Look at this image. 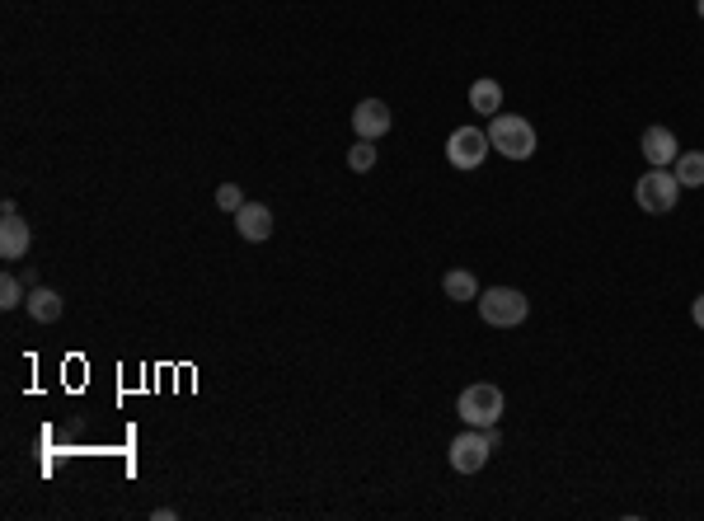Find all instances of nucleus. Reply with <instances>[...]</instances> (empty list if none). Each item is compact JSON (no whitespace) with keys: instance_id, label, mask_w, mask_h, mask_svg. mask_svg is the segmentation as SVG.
<instances>
[{"instance_id":"2eb2a0df","label":"nucleus","mask_w":704,"mask_h":521,"mask_svg":"<svg viewBox=\"0 0 704 521\" xmlns=\"http://www.w3.org/2000/svg\"><path fill=\"white\" fill-rule=\"evenodd\" d=\"M371 165H376V141H362V137H357V146L348 151V169H352V174H367Z\"/></svg>"},{"instance_id":"20e7f679","label":"nucleus","mask_w":704,"mask_h":521,"mask_svg":"<svg viewBox=\"0 0 704 521\" xmlns=\"http://www.w3.org/2000/svg\"><path fill=\"white\" fill-rule=\"evenodd\" d=\"M456 414L470 423V428H493L498 418H503V390L498 385H465L460 390V404H456Z\"/></svg>"},{"instance_id":"0eeeda50","label":"nucleus","mask_w":704,"mask_h":521,"mask_svg":"<svg viewBox=\"0 0 704 521\" xmlns=\"http://www.w3.org/2000/svg\"><path fill=\"white\" fill-rule=\"evenodd\" d=\"M0 221H5V226H0V259H5V263H19L24 254H29V245H33L29 221L19 216V207H15L10 198L0 202Z\"/></svg>"},{"instance_id":"7ed1b4c3","label":"nucleus","mask_w":704,"mask_h":521,"mask_svg":"<svg viewBox=\"0 0 704 521\" xmlns=\"http://www.w3.org/2000/svg\"><path fill=\"white\" fill-rule=\"evenodd\" d=\"M479 315L493 329H517L531 315V301L521 292H512V287H489V292H479Z\"/></svg>"},{"instance_id":"6ab92c4d","label":"nucleus","mask_w":704,"mask_h":521,"mask_svg":"<svg viewBox=\"0 0 704 521\" xmlns=\"http://www.w3.org/2000/svg\"><path fill=\"white\" fill-rule=\"evenodd\" d=\"M695 10H700V19H704V0H695Z\"/></svg>"},{"instance_id":"a211bd4d","label":"nucleus","mask_w":704,"mask_h":521,"mask_svg":"<svg viewBox=\"0 0 704 521\" xmlns=\"http://www.w3.org/2000/svg\"><path fill=\"white\" fill-rule=\"evenodd\" d=\"M690 320H695V324H700V329H704V292L695 296V306H690Z\"/></svg>"},{"instance_id":"ddd939ff","label":"nucleus","mask_w":704,"mask_h":521,"mask_svg":"<svg viewBox=\"0 0 704 521\" xmlns=\"http://www.w3.org/2000/svg\"><path fill=\"white\" fill-rule=\"evenodd\" d=\"M442 292H446V301H479V282L470 268H451L442 277Z\"/></svg>"},{"instance_id":"f03ea898","label":"nucleus","mask_w":704,"mask_h":521,"mask_svg":"<svg viewBox=\"0 0 704 521\" xmlns=\"http://www.w3.org/2000/svg\"><path fill=\"white\" fill-rule=\"evenodd\" d=\"M634 202L648 216H667L681 202V179H676L672 169H648L639 184H634Z\"/></svg>"},{"instance_id":"6e6552de","label":"nucleus","mask_w":704,"mask_h":521,"mask_svg":"<svg viewBox=\"0 0 704 521\" xmlns=\"http://www.w3.org/2000/svg\"><path fill=\"white\" fill-rule=\"evenodd\" d=\"M390 127H395V118H390V104H385V99H362V104L352 108V132L362 141L385 137Z\"/></svg>"},{"instance_id":"4468645a","label":"nucleus","mask_w":704,"mask_h":521,"mask_svg":"<svg viewBox=\"0 0 704 521\" xmlns=\"http://www.w3.org/2000/svg\"><path fill=\"white\" fill-rule=\"evenodd\" d=\"M672 174L681 179V188H704V151H681Z\"/></svg>"},{"instance_id":"39448f33","label":"nucleus","mask_w":704,"mask_h":521,"mask_svg":"<svg viewBox=\"0 0 704 521\" xmlns=\"http://www.w3.org/2000/svg\"><path fill=\"white\" fill-rule=\"evenodd\" d=\"M489 456H493V442H489V432L484 428L460 432L456 442H451V451H446V460H451L456 475H479V470L489 465Z\"/></svg>"},{"instance_id":"f8f14e48","label":"nucleus","mask_w":704,"mask_h":521,"mask_svg":"<svg viewBox=\"0 0 704 521\" xmlns=\"http://www.w3.org/2000/svg\"><path fill=\"white\" fill-rule=\"evenodd\" d=\"M470 108L484 113V118L503 113V85H498V80H475V85H470Z\"/></svg>"},{"instance_id":"423d86ee","label":"nucleus","mask_w":704,"mask_h":521,"mask_svg":"<svg viewBox=\"0 0 704 521\" xmlns=\"http://www.w3.org/2000/svg\"><path fill=\"white\" fill-rule=\"evenodd\" d=\"M489 151H493V141H489V132H479V127H456V132L446 137V160L456 169H479Z\"/></svg>"},{"instance_id":"1a4fd4ad","label":"nucleus","mask_w":704,"mask_h":521,"mask_svg":"<svg viewBox=\"0 0 704 521\" xmlns=\"http://www.w3.org/2000/svg\"><path fill=\"white\" fill-rule=\"evenodd\" d=\"M639 151H643V160H648L653 169H672L676 155H681V146H676V137L667 132V127H648L643 141H639Z\"/></svg>"},{"instance_id":"dca6fc26","label":"nucleus","mask_w":704,"mask_h":521,"mask_svg":"<svg viewBox=\"0 0 704 521\" xmlns=\"http://www.w3.org/2000/svg\"><path fill=\"white\" fill-rule=\"evenodd\" d=\"M15 306H24V282L15 273H5L0 277V310H15Z\"/></svg>"},{"instance_id":"9d476101","label":"nucleus","mask_w":704,"mask_h":521,"mask_svg":"<svg viewBox=\"0 0 704 521\" xmlns=\"http://www.w3.org/2000/svg\"><path fill=\"white\" fill-rule=\"evenodd\" d=\"M235 230H240V240H249V245H263V240L273 235V212H268L263 202H245V207L235 212Z\"/></svg>"},{"instance_id":"f257e3e1","label":"nucleus","mask_w":704,"mask_h":521,"mask_svg":"<svg viewBox=\"0 0 704 521\" xmlns=\"http://www.w3.org/2000/svg\"><path fill=\"white\" fill-rule=\"evenodd\" d=\"M489 141L493 151L507 160H531L536 155V127L517 118V113H493L489 118Z\"/></svg>"},{"instance_id":"f3484780","label":"nucleus","mask_w":704,"mask_h":521,"mask_svg":"<svg viewBox=\"0 0 704 521\" xmlns=\"http://www.w3.org/2000/svg\"><path fill=\"white\" fill-rule=\"evenodd\" d=\"M216 207L235 216L240 207H245V188H240V184H221V188H216Z\"/></svg>"},{"instance_id":"9b49d317","label":"nucleus","mask_w":704,"mask_h":521,"mask_svg":"<svg viewBox=\"0 0 704 521\" xmlns=\"http://www.w3.org/2000/svg\"><path fill=\"white\" fill-rule=\"evenodd\" d=\"M24 306H29V315L38 324H57V320H62V296L52 292V287H29V301H24Z\"/></svg>"}]
</instances>
